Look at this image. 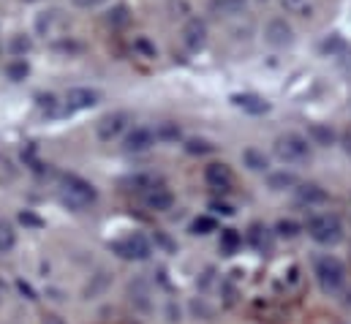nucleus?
<instances>
[{
  "mask_svg": "<svg viewBox=\"0 0 351 324\" xmlns=\"http://www.w3.org/2000/svg\"><path fill=\"white\" fill-rule=\"evenodd\" d=\"M313 275H316L322 292H327V294H338L346 286V264L338 256H330V253L319 256L313 264Z\"/></svg>",
  "mask_w": 351,
  "mask_h": 324,
  "instance_id": "nucleus-1",
  "label": "nucleus"
},
{
  "mask_svg": "<svg viewBox=\"0 0 351 324\" xmlns=\"http://www.w3.org/2000/svg\"><path fill=\"white\" fill-rule=\"evenodd\" d=\"M60 199L71 210H85L98 199V194H95V188L90 185L88 180H82L77 174H66L63 183H60Z\"/></svg>",
  "mask_w": 351,
  "mask_h": 324,
  "instance_id": "nucleus-2",
  "label": "nucleus"
},
{
  "mask_svg": "<svg viewBox=\"0 0 351 324\" xmlns=\"http://www.w3.org/2000/svg\"><path fill=\"white\" fill-rule=\"evenodd\" d=\"M308 235L316 240L319 245H338L343 240V224L338 216L332 213H319L308 221Z\"/></svg>",
  "mask_w": 351,
  "mask_h": 324,
  "instance_id": "nucleus-3",
  "label": "nucleus"
},
{
  "mask_svg": "<svg viewBox=\"0 0 351 324\" xmlns=\"http://www.w3.org/2000/svg\"><path fill=\"white\" fill-rule=\"evenodd\" d=\"M275 156L283 163L311 161V142L300 134H280L275 139Z\"/></svg>",
  "mask_w": 351,
  "mask_h": 324,
  "instance_id": "nucleus-4",
  "label": "nucleus"
},
{
  "mask_svg": "<svg viewBox=\"0 0 351 324\" xmlns=\"http://www.w3.org/2000/svg\"><path fill=\"white\" fill-rule=\"evenodd\" d=\"M112 251H114L120 259H128V262H145V259L153 253V245H150V240H147L145 235L134 232V235H128V238L112 243Z\"/></svg>",
  "mask_w": 351,
  "mask_h": 324,
  "instance_id": "nucleus-5",
  "label": "nucleus"
},
{
  "mask_svg": "<svg viewBox=\"0 0 351 324\" xmlns=\"http://www.w3.org/2000/svg\"><path fill=\"white\" fill-rule=\"evenodd\" d=\"M264 41H267L269 47H275V49L291 47V44H294V30H291V25H289L286 19L275 16V19H269L267 27H264Z\"/></svg>",
  "mask_w": 351,
  "mask_h": 324,
  "instance_id": "nucleus-6",
  "label": "nucleus"
},
{
  "mask_svg": "<svg viewBox=\"0 0 351 324\" xmlns=\"http://www.w3.org/2000/svg\"><path fill=\"white\" fill-rule=\"evenodd\" d=\"M125 126H128V112H109L95 123V134L101 142H112L125 131Z\"/></svg>",
  "mask_w": 351,
  "mask_h": 324,
  "instance_id": "nucleus-7",
  "label": "nucleus"
},
{
  "mask_svg": "<svg viewBox=\"0 0 351 324\" xmlns=\"http://www.w3.org/2000/svg\"><path fill=\"white\" fill-rule=\"evenodd\" d=\"M101 101V93L95 87H71L66 95H63V106L66 112H82V109H90Z\"/></svg>",
  "mask_w": 351,
  "mask_h": 324,
  "instance_id": "nucleus-8",
  "label": "nucleus"
},
{
  "mask_svg": "<svg viewBox=\"0 0 351 324\" xmlns=\"http://www.w3.org/2000/svg\"><path fill=\"white\" fill-rule=\"evenodd\" d=\"M204 180H207L210 188H215L221 194H229L234 188V172H232L229 163H210L204 169Z\"/></svg>",
  "mask_w": 351,
  "mask_h": 324,
  "instance_id": "nucleus-9",
  "label": "nucleus"
},
{
  "mask_svg": "<svg viewBox=\"0 0 351 324\" xmlns=\"http://www.w3.org/2000/svg\"><path fill=\"white\" fill-rule=\"evenodd\" d=\"M142 202H145V207H147V210L167 213V210H172V205H175V194H172L167 185H156V183H153L150 188H145Z\"/></svg>",
  "mask_w": 351,
  "mask_h": 324,
  "instance_id": "nucleus-10",
  "label": "nucleus"
},
{
  "mask_svg": "<svg viewBox=\"0 0 351 324\" xmlns=\"http://www.w3.org/2000/svg\"><path fill=\"white\" fill-rule=\"evenodd\" d=\"M182 41H185V47L188 49H202L204 44H207V22L204 19H199V16H193V19H188L185 22V27H182Z\"/></svg>",
  "mask_w": 351,
  "mask_h": 324,
  "instance_id": "nucleus-11",
  "label": "nucleus"
},
{
  "mask_svg": "<svg viewBox=\"0 0 351 324\" xmlns=\"http://www.w3.org/2000/svg\"><path fill=\"white\" fill-rule=\"evenodd\" d=\"M156 142H158V139H156V131L139 126V128H134V131L125 137V150H128V153H145V150H150Z\"/></svg>",
  "mask_w": 351,
  "mask_h": 324,
  "instance_id": "nucleus-12",
  "label": "nucleus"
},
{
  "mask_svg": "<svg viewBox=\"0 0 351 324\" xmlns=\"http://www.w3.org/2000/svg\"><path fill=\"white\" fill-rule=\"evenodd\" d=\"M232 101H234L240 109L251 112V115H264V112L269 109V104L264 101L262 95H254V93H243V95H234Z\"/></svg>",
  "mask_w": 351,
  "mask_h": 324,
  "instance_id": "nucleus-13",
  "label": "nucleus"
},
{
  "mask_svg": "<svg viewBox=\"0 0 351 324\" xmlns=\"http://www.w3.org/2000/svg\"><path fill=\"white\" fill-rule=\"evenodd\" d=\"M248 8V0H213L210 11L215 16H237Z\"/></svg>",
  "mask_w": 351,
  "mask_h": 324,
  "instance_id": "nucleus-14",
  "label": "nucleus"
},
{
  "mask_svg": "<svg viewBox=\"0 0 351 324\" xmlns=\"http://www.w3.org/2000/svg\"><path fill=\"white\" fill-rule=\"evenodd\" d=\"M131 22V8L125 5V3H117V5H112L109 11H106V25L112 27V30H120V27H125Z\"/></svg>",
  "mask_w": 351,
  "mask_h": 324,
  "instance_id": "nucleus-15",
  "label": "nucleus"
},
{
  "mask_svg": "<svg viewBox=\"0 0 351 324\" xmlns=\"http://www.w3.org/2000/svg\"><path fill=\"white\" fill-rule=\"evenodd\" d=\"M248 238H251V243H254L256 251H272L275 238H272V232L267 227H262V224H254L251 232H248Z\"/></svg>",
  "mask_w": 351,
  "mask_h": 324,
  "instance_id": "nucleus-16",
  "label": "nucleus"
},
{
  "mask_svg": "<svg viewBox=\"0 0 351 324\" xmlns=\"http://www.w3.org/2000/svg\"><path fill=\"white\" fill-rule=\"evenodd\" d=\"M243 163H245L251 172H267V169H269V159L264 156L262 150H256V148L243 150Z\"/></svg>",
  "mask_w": 351,
  "mask_h": 324,
  "instance_id": "nucleus-17",
  "label": "nucleus"
},
{
  "mask_svg": "<svg viewBox=\"0 0 351 324\" xmlns=\"http://www.w3.org/2000/svg\"><path fill=\"white\" fill-rule=\"evenodd\" d=\"M16 245V229L11 221H0V253H8Z\"/></svg>",
  "mask_w": 351,
  "mask_h": 324,
  "instance_id": "nucleus-18",
  "label": "nucleus"
},
{
  "mask_svg": "<svg viewBox=\"0 0 351 324\" xmlns=\"http://www.w3.org/2000/svg\"><path fill=\"white\" fill-rule=\"evenodd\" d=\"M297 185V177L291 172H278V174H269V188L272 191H286V188H294Z\"/></svg>",
  "mask_w": 351,
  "mask_h": 324,
  "instance_id": "nucleus-19",
  "label": "nucleus"
},
{
  "mask_svg": "<svg viewBox=\"0 0 351 324\" xmlns=\"http://www.w3.org/2000/svg\"><path fill=\"white\" fill-rule=\"evenodd\" d=\"M286 11L297 14V16H311L313 14V0H280Z\"/></svg>",
  "mask_w": 351,
  "mask_h": 324,
  "instance_id": "nucleus-20",
  "label": "nucleus"
},
{
  "mask_svg": "<svg viewBox=\"0 0 351 324\" xmlns=\"http://www.w3.org/2000/svg\"><path fill=\"white\" fill-rule=\"evenodd\" d=\"M300 199L313 205V202H327V191H322L319 185H302L300 188Z\"/></svg>",
  "mask_w": 351,
  "mask_h": 324,
  "instance_id": "nucleus-21",
  "label": "nucleus"
},
{
  "mask_svg": "<svg viewBox=\"0 0 351 324\" xmlns=\"http://www.w3.org/2000/svg\"><path fill=\"white\" fill-rule=\"evenodd\" d=\"M240 243H243V238H240L237 229H223V232H221V248H223L226 253H234Z\"/></svg>",
  "mask_w": 351,
  "mask_h": 324,
  "instance_id": "nucleus-22",
  "label": "nucleus"
},
{
  "mask_svg": "<svg viewBox=\"0 0 351 324\" xmlns=\"http://www.w3.org/2000/svg\"><path fill=\"white\" fill-rule=\"evenodd\" d=\"M185 150H188L191 156H207V153L215 150V145L207 142V139H188V142H185Z\"/></svg>",
  "mask_w": 351,
  "mask_h": 324,
  "instance_id": "nucleus-23",
  "label": "nucleus"
},
{
  "mask_svg": "<svg viewBox=\"0 0 351 324\" xmlns=\"http://www.w3.org/2000/svg\"><path fill=\"white\" fill-rule=\"evenodd\" d=\"M180 137V126L177 123H161L156 128V139H164V142H175Z\"/></svg>",
  "mask_w": 351,
  "mask_h": 324,
  "instance_id": "nucleus-24",
  "label": "nucleus"
},
{
  "mask_svg": "<svg viewBox=\"0 0 351 324\" xmlns=\"http://www.w3.org/2000/svg\"><path fill=\"white\" fill-rule=\"evenodd\" d=\"M5 74H8V80L19 82L27 77V63L25 60H14V63H8L5 66Z\"/></svg>",
  "mask_w": 351,
  "mask_h": 324,
  "instance_id": "nucleus-25",
  "label": "nucleus"
},
{
  "mask_svg": "<svg viewBox=\"0 0 351 324\" xmlns=\"http://www.w3.org/2000/svg\"><path fill=\"white\" fill-rule=\"evenodd\" d=\"M311 137L316 139V145H332V139H335V134L324 126H311Z\"/></svg>",
  "mask_w": 351,
  "mask_h": 324,
  "instance_id": "nucleus-26",
  "label": "nucleus"
},
{
  "mask_svg": "<svg viewBox=\"0 0 351 324\" xmlns=\"http://www.w3.org/2000/svg\"><path fill=\"white\" fill-rule=\"evenodd\" d=\"M191 229H193V235H207V232H213V229H215V221L204 216V218H196Z\"/></svg>",
  "mask_w": 351,
  "mask_h": 324,
  "instance_id": "nucleus-27",
  "label": "nucleus"
},
{
  "mask_svg": "<svg viewBox=\"0 0 351 324\" xmlns=\"http://www.w3.org/2000/svg\"><path fill=\"white\" fill-rule=\"evenodd\" d=\"M275 232H278L280 238H294V235L300 232V224H294V221H278Z\"/></svg>",
  "mask_w": 351,
  "mask_h": 324,
  "instance_id": "nucleus-28",
  "label": "nucleus"
},
{
  "mask_svg": "<svg viewBox=\"0 0 351 324\" xmlns=\"http://www.w3.org/2000/svg\"><path fill=\"white\" fill-rule=\"evenodd\" d=\"M11 47H14V52H16V55H22V52H27V49H30V41H27L25 36H16V38L11 41Z\"/></svg>",
  "mask_w": 351,
  "mask_h": 324,
  "instance_id": "nucleus-29",
  "label": "nucleus"
},
{
  "mask_svg": "<svg viewBox=\"0 0 351 324\" xmlns=\"http://www.w3.org/2000/svg\"><path fill=\"white\" fill-rule=\"evenodd\" d=\"M136 49H139V52H145L147 58H156V47H153L147 38H139V41H136Z\"/></svg>",
  "mask_w": 351,
  "mask_h": 324,
  "instance_id": "nucleus-30",
  "label": "nucleus"
},
{
  "mask_svg": "<svg viewBox=\"0 0 351 324\" xmlns=\"http://www.w3.org/2000/svg\"><path fill=\"white\" fill-rule=\"evenodd\" d=\"M77 8H95V5H101V3H106V0H71Z\"/></svg>",
  "mask_w": 351,
  "mask_h": 324,
  "instance_id": "nucleus-31",
  "label": "nucleus"
},
{
  "mask_svg": "<svg viewBox=\"0 0 351 324\" xmlns=\"http://www.w3.org/2000/svg\"><path fill=\"white\" fill-rule=\"evenodd\" d=\"M346 150H349V153H351V128H349V131H346Z\"/></svg>",
  "mask_w": 351,
  "mask_h": 324,
  "instance_id": "nucleus-32",
  "label": "nucleus"
},
{
  "mask_svg": "<svg viewBox=\"0 0 351 324\" xmlns=\"http://www.w3.org/2000/svg\"><path fill=\"white\" fill-rule=\"evenodd\" d=\"M25 3H36V0H25Z\"/></svg>",
  "mask_w": 351,
  "mask_h": 324,
  "instance_id": "nucleus-33",
  "label": "nucleus"
},
{
  "mask_svg": "<svg viewBox=\"0 0 351 324\" xmlns=\"http://www.w3.org/2000/svg\"><path fill=\"white\" fill-rule=\"evenodd\" d=\"M349 305H351V292H349Z\"/></svg>",
  "mask_w": 351,
  "mask_h": 324,
  "instance_id": "nucleus-34",
  "label": "nucleus"
}]
</instances>
